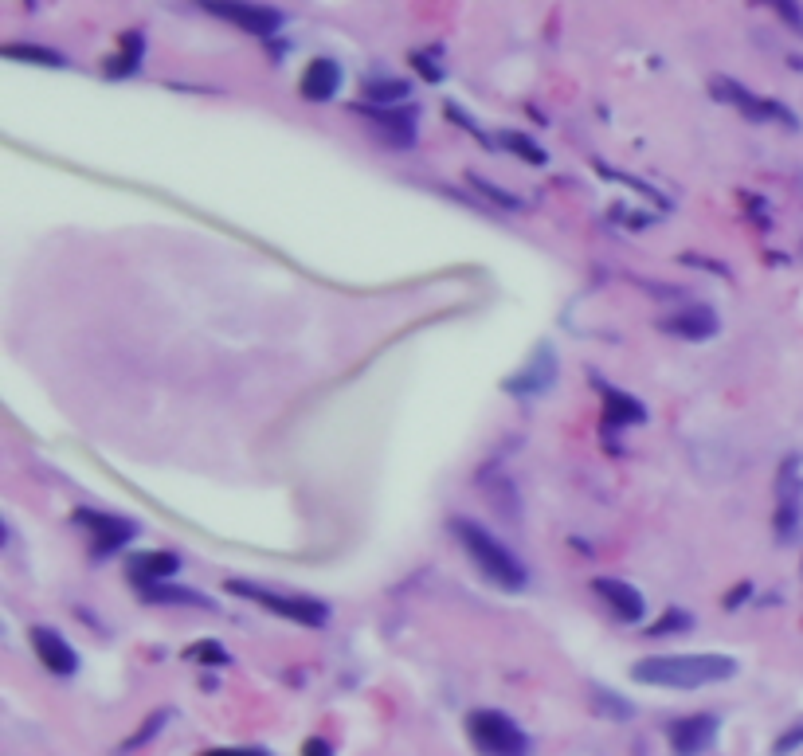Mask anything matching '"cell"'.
I'll return each mask as SVG.
<instances>
[{
	"label": "cell",
	"instance_id": "obj_28",
	"mask_svg": "<svg viewBox=\"0 0 803 756\" xmlns=\"http://www.w3.org/2000/svg\"><path fill=\"white\" fill-rule=\"evenodd\" d=\"M686 627H694V615H686V612H666V619L651 627V635H670V631H686Z\"/></svg>",
	"mask_w": 803,
	"mask_h": 756
},
{
	"label": "cell",
	"instance_id": "obj_17",
	"mask_svg": "<svg viewBox=\"0 0 803 756\" xmlns=\"http://www.w3.org/2000/svg\"><path fill=\"white\" fill-rule=\"evenodd\" d=\"M142 59H145V36L134 28V32L122 36L118 51L106 59V79H130V75H138Z\"/></svg>",
	"mask_w": 803,
	"mask_h": 756
},
{
	"label": "cell",
	"instance_id": "obj_27",
	"mask_svg": "<svg viewBox=\"0 0 803 756\" xmlns=\"http://www.w3.org/2000/svg\"><path fill=\"white\" fill-rule=\"evenodd\" d=\"M189 659L196 662H228V655H224V647L220 643H212V639H204V643H196V647H189Z\"/></svg>",
	"mask_w": 803,
	"mask_h": 756
},
{
	"label": "cell",
	"instance_id": "obj_8",
	"mask_svg": "<svg viewBox=\"0 0 803 756\" xmlns=\"http://www.w3.org/2000/svg\"><path fill=\"white\" fill-rule=\"evenodd\" d=\"M373 130H377L392 149H412L416 145V110L408 106H373V102H357L353 106Z\"/></svg>",
	"mask_w": 803,
	"mask_h": 756
},
{
	"label": "cell",
	"instance_id": "obj_1",
	"mask_svg": "<svg viewBox=\"0 0 803 756\" xmlns=\"http://www.w3.org/2000/svg\"><path fill=\"white\" fill-rule=\"evenodd\" d=\"M737 674V662L729 655H651L631 666V678L643 686L662 690H702L713 682H729Z\"/></svg>",
	"mask_w": 803,
	"mask_h": 756
},
{
	"label": "cell",
	"instance_id": "obj_14",
	"mask_svg": "<svg viewBox=\"0 0 803 756\" xmlns=\"http://www.w3.org/2000/svg\"><path fill=\"white\" fill-rule=\"evenodd\" d=\"M717 314L702 306V302H694V306H682V310H674V314H666L659 318V330L670 333V337H678V341H709L713 333H717Z\"/></svg>",
	"mask_w": 803,
	"mask_h": 756
},
{
	"label": "cell",
	"instance_id": "obj_15",
	"mask_svg": "<svg viewBox=\"0 0 803 756\" xmlns=\"http://www.w3.org/2000/svg\"><path fill=\"white\" fill-rule=\"evenodd\" d=\"M337 87H341V67H337V59H314V63H306V71H302V83H298V91L306 102H330L337 95Z\"/></svg>",
	"mask_w": 803,
	"mask_h": 756
},
{
	"label": "cell",
	"instance_id": "obj_12",
	"mask_svg": "<svg viewBox=\"0 0 803 756\" xmlns=\"http://www.w3.org/2000/svg\"><path fill=\"white\" fill-rule=\"evenodd\" d=\"M592 592L608 604V612L619 619V623H639L647 615V600L639 588H631L627 580H615V576H596L592 580Z\"/></svg>",
	"mask_w": 803,
	"mask_h": 756
},
{
	"label": "cell",
	"instance_id": "obj_4",
	"mask_svg": "<svg viewBox=\"0 0 803 756\" xmlns=\"http://www.w3.org/2000/svg\"><path fill=\"white\" fill-rule=\"evenodd\" d=\"M467 737L482 756H529V737L502 709H474L467 717Z\"/></svg>",
	"mask_w": 803,
	"mask_h": 756
},
{
	"label": "cell",
	"instance_id": "obj_19",
	"mask_svg": "<svg viewBox=\"0 0 803 756\" xmlns=\"http://www.w3.org/2000/svg\"><path fill=\"white\" fill-rule=\"evenodd\" d=\"M647 420V412H643V404L635 400V396H623V392H608V400H604V427H612V431H623V427H635Z\"/></svg>",
	"mask_w": 803,
	"mask_h": 756
},
{
	"label": "cell",
	"instance_id": "obj_10",
	"mask_svg": "<svg viewBox=\"0 0 803 756\" xmlns=\"http://www.w3.org/2000/svg\"><path fill=\"white\" fill-rule=\"evenodd\" d=\"M75 521H87L91 537H95V557H110L118 549H126L134 537H138V525L126 518H114V514H98V510H79Z\"/></svg>",
	"mask_w": 803,
	"mask_h": 756
},
{
	"label": "cell",
	"instance_id": "obj_9",
	"mask_svg": "<svg viewBox=\"0 0 803 756\" xmlns=\"http://www.w3.org/2000/svg\"><path fill=\"white\" fill-rule=\"evenodd\" d=\"M709 91H713V98L737 106V110H741L745 118H753V122H784V126H796V118H792L788 106H780V102H772V98L753 95L749 87H741V83H733V79H713Z\"/></svg>",
	"mask_w": 803,
	"mask_h": 756
},
{
	"label": "cell",
	"instance_id": "obj_30",
	"mask_svg": "<svg viewBox=\"0 0 803 756\" xmlns=\"http://www.w3.org/2000/svg\"><path fill=\"white\" fill-rule=\"evenodd\" d=\"M302 756H333V745L322 741V737H310V741L302 745Z\"/></svg>",
	"mask_w": 803,
	"mask_h": 756
},
{
	"label": "cell",
	"instance_id": "obj_13",
	"mask_svg": "<svg viewBox=\"0 0 803 756\" xmlns=\"http://www.w3.org/2000/svg\"><path fill=\"white\" fill-rule=\"evenodd\" d=\"M28 639H32L36 659L44 662L55 678H71V674L79 670V655H75V647H71L59 631H51V627H32Z\"/></svg>",
	"mask_w": 803,
	"mask_h": 756
},
{
	"label": "cell",
	"instance_id": "obj_24",
	"mask_svg": "<svg viewBox=\"0 0 803 756\" xmlns=\"http://www.w3.org/2000/svg\"><path fill=\"white\" fill-rule=\"evenodd\" d=\"M753 4H768L788 28H796L800 32L803 28V8H800V0H753Z\"/></svg>",
	"mask_w": 803,
	"mask_h": 756
},
{
	"label": "cell",
	"instance_id": "obj_29",
	"mask_svg": "<svg viewBox=\"0 0 803 756\" xmlns=\"http://www.w3.org/2000/svg\"><path fill=\"white\" fill-rule=\"evenodd\" d=\"M412 63L420 67V75H424L427 83H439V79H443V67H439V63H431V55H427V51H412Z\"/></svg>",
	"mask_w": 803,
	"mask_h": 756
},
{
	"label": "cell",
	"instance_id": "obj_6",
	"mask_svg": "<svg viewBox=\"0 0 803 756\" xmlns=\"http://www.w3.org/2000/svg\"><path fill=\"white\" fill-rule=\"evenodd\" d=\"M208 16H220L224 24H236L239 32L271 40L283 28V12L271 4H255V0H196Z\"/></svg>",
	"mask_w": 803,
	"mask_h": 756
},
{
	"label": "cell",
	"instance_id": "obj_32",
	"mask_svg": "<svg viewBox=\"0 0 803 756\" xmlns=\"http://www.w3.org/2000/svg\"><path fill=\"white\" fill-rule=\"evenodd\" d=\"M200 756H267L263 749H208V753Z\"/></svg>",
	"mask_w": 803,
	"mask_h": 756
},
{
	"label": "cell",
	"instance_id": "obj_22",
	"mask_svg": "<svg viewBox=\"0 0 803 756\" xmlns=\"http://www.w3.org/2000/svg\"><path fill=\"white\" fill-rule=\"evenodd\" d=\"M502 145H506V149H514L521 161H529V165H545V161H549V153L533 142V138L518 134V130H506V134H502Z\"/></svg>",
	"mask_w": 803,
	"mask_h": 756
},
{
	"label": "cell",
	"instance_id": "obj_21",
	"mask_svg": "<svg viewBox=\"0 0 803 756\" xmlns=\"http://www.w3.org/2000/svg\"><path fill=\"white\" fill-rule=\"evenodd\" d=\"M4 59H16V63H36V67H67V55L40 44H4Z\"/></svg>",
	"mask_w": 803,
	"mask_h": 756
},
{
	"label": "cell",
	"instance_id": "obj_26",
	"mask_svg": "<svg viewBox=\"0 0 803 756\" xmlns=\"http://www.w3.org/2000/svg\"><path fill=\"white\" fill-rule=\"evenodd\" d=\"M165 721H169V709H157V713H153V717L145 721L142 729H138V733H134V737L126 741V749H138V745H145L149 737H157V733L165 729Z\"/></svg>",
	"mask_w": 803,
	"mask_h": 756
},
{
	"label": "cell",
	"instance_id": "obj_31",
	"mask_svg": "<svg viewBox=\"0 0 803 756\" xmlns=\"http://www.w3.org/2000/svg\"><path fill=\"white\" fill-rule=\"evenodd\" d=\"M796 745H803V725H800V729H792V733H788V737H780V741H776V756L792 753V749H796Z\"/></svg>",
	"mask_w": 803,
	"mask_h": 756
},
{
	"label": "cell",
	"instance_id": "obj_25",
	"mask_svg": "<svg viewBox=\"0 0 803 756\" xmlns=\"http://www.w3.org/2000/svg\"><path fill=\"white\" fill-rule=\"evenodd\" d=\"M467 181H471L474 189L478 192H486V196H490V200H494V204H502V208H510V212H521V200L518 196H510V192L506 189H494V185H490V181H486V177H467Z\"/></svg>",
	"mask_w": 803,
	"mask_h": 756
},
{
	"label": "cell",
	"instance_id": "obj_11",
	"mask_svg": "<svg viewBox=\"0 0 803 756\" xmlns=\"http://www.w3.org/2000/svg\"><path fill=\"white\" fill-rule=\"evenodd\" d=\"M553 380H557V353H553L549 345H541L518 377L506 380V392H510V396H521V400H533V396L549 392Z\"/></svg>",
	"mask_w": 803,
	"mask_h": 756
},
{
	"label": "cell",
	"instance_id": "obj_20",
	"mask_svg": "<svg viewBox=\"0 0 803 756\" xmlns=\"http://www.w3.org/2000/svg\"><path fill=\"white\" fill-rule=\"evenodd\" d=\"M365 98L373 106H400L404 98H412V83L408 79H388V75L365 79Z\"/></svg>",
	"mask_w": 803,
	"mask_h": 756
},
{
	"label": "cell",
	"instance_id": "obj_5",
	"mask_svg": "<svg viewBox=\"0 0 803 756\" xmlns=\"http://www.w3.org/2000/svg\"><path fill=\"white\" fill-rule=\"evenodd\" d=\"M803 521V459L788 455L776 474V541L792 545Z\"/></svg>",
	"mask_w": 803,
	"mask_h": 756
},
{
	"label": "cell",
	"instance_id": "obj_7",
	"mask_svg": "<svg viewBox=\"0 0 803 756\" xmlns=\"http://www.w3.org/2000/svg\"><path fill=\"white\" fill-rule=\"evenodd\" d=\"M717 733H721V717L717 713H690V717L670 721L666 741H670L674 756H702L713 749Z\"/></svg>",
	"mask_w": 803,
	"mask_h": 756
},
{
	"label": "cell",
	"instance_id": "obj_3",
	"mask_svg": "<svg viewBox=\"0 0 803 756\" xmlns=\"http://www.w3.org/2000/svg\"><path fill=\"white\" fill-rule=\"evenodd\" d=\"M228 592L243 596L259 608H267L271 615H283L290 623H302V627H326L330 608L314 596H294V592H275V588H263V584H247V580H228Z\"/></svg>",
	"mask_w": 803,
	"mask_h": 756
},
{
	"label": "cell",
	"instance_id": "obj_16",
	"mask_svg": "<svg viewBox=\"0 0 803 756\" xmlns=\"http://www.w3.org/2000/svg\"><path fill=\"white\" fill-rule=\"evenodd\" d=\"M145 604H177V608H212V596L185 588V584H169V580H157V584H145L138 588Z\"/></svg>",
	"mask_w": 803,
	"mask_h": 756
},
{
	"label": "cell",
	"instance_id": "obj_23",
	"mask_svg": "<svg viewBox=\"0 0 803 756\" xmlns=\"http://www.w3.org/2000/svg\"><path fill=\"white\" fill-rule=\"evenodd\" d=\"M592 706H596V713H608V717H615V721H627L635 709H631V702H623V698H615L612 690H604V686H596L592 690Z\"/></svg>",
	"mask_w": 803,
	"mask_h": 756
},
{
	"label": "cell",
	"instance_id": "obj_18",
	"mask_svg": "<svg viewBox=\"0 0 803 756\" xmlns=\"http://www.w3.org/2000/svg\"><path fill=\"white\" fill-rule=\"evenodd\" d=\"M177 568H181V557H177V553H142V557L130 561V576H134L138 588H145V584L169 580Z\"/></svg>",
	"mask_w": 803,
	"mask_h": 756
},
{
	"label": "cell",
	"instance_id": "obj_2",
	"mask_svg": "<svg viewBox=\"0 0 803 756\" xmlns=\"http://www.w3.org/2000/svg\"><path fill=\"white\" fill-rule=\"evenodd\" d=\"M451 533L459 537V545L467 549V557L474 561V568H478L490 584H498V588H506V592H521V588L529 584V572L521 565V557L510 545H502L486 525H478V521H471V518H455L451 521Z\"/></svg>",
	"mask_w": 803,
	"mask_h": 756
}]
</instances>
